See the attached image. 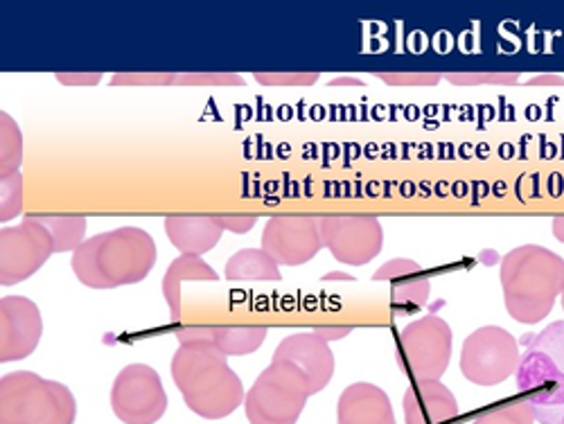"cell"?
<instances>
[{"instance_id": "obj_33", "label": "cell", "mask_w": 564, "mask_h": 424, "mask_svg": "<svg viewBox=\"0 0 564 424\" xmlns=\"http://www.w3.org/2000/svg\"><path fill=\"white\" fill-rule=\"evenodd\" d=\"M312 333L318 335L321 339H325L327 344H330V341L346 339V337L352 333V327H314Z\"/></svg>"}, {"instance_id": "obj_36", "label": "cell", "mask_w": 564, "mask_h": 424, "mask_svg": "<svg viewBox=\"0 0 564 424\" xmlns=\"http://www.w3.org/2000/svg\"><path fill=\"white\" fill-rule=\"evenodd\" d=\"M333 86H361L364 81H359L357 77H337L335 81H330Z\"/></svg>"}, {"instance_id": "obj_34", "label": "cell", "mask_w": 564, "mask_h": 424, "mask_svg": "<svg viewBox=\"0 0 564 424\" xmlns=\"http://www.w3.org/2000/svg\"><path fill=\"white\" fill-rule=\"evenodd\" d=\"M529 86H564L562 75H538L529 81Z\"/></svg>"}, {"instance_id": "obj_14", "label": "cell", "mask_w": 564, "mask_h": 424, "mask_svg": "<svg viewBox=\"0 0 564 424\" xmlns=\"http://www.w3.org/2000/svg\"><path fill=\"white\" fill-rule=\"evenodd\" d=\"M273 361H285L296 368L312 389V395L330 384L335 374V352L330 344L314 333H299L282 339L273 352Z\"/></svg>"}, {"instance_id": "obj_17", "label": "cell", "mask_w": 564, "mask_h": 424, "mask_svg": "<svg viewBox=\"0 0 564 424\" xmlns=\"http://www.w3.org/2000/svg\"><path fill=\"white\" fill-rule=\"evenodd\" d=\"M372 280L393 282V309L400 314L415 312L420 307L427 305L430 292H432V282L422 271V267L409 258H395L382 264L378 271H375Z\"/></svg>"}, {"instance_id": "obj_29", "label": "cell", "mask_w": 564, "mask_h": 424, "mask_svg": "<svg viewBox=\"0 0 564 424\" xmlns=\"http://www.w3.org/2000/svg\"><path fill=\"white\" fill-rule=\"evenodd\" d=\"M256 81L264 86H312L318 81V73H256Z\"/></svg>"}, {"instance_id": "obj_7", "label": "cell", "mask_w": 564, "mask_h": 424, "mask_svg": "<svg viewBox=\"0 0 564 424\" xmlns=\"http://www.w3.org/2000/svg\"><path fill=\"white\" fill-rule=\"evenodd\" d=\"M452 327L441 316L409 323L398 339V363L415 382L441 380L452 359Z\"/></svg>"}, {"instance_id": "obj_31", "label": "cell", "mask_w": 564, "mask_h": 424, "mask_svg": "<svg viewBox=\"0 0 564 424\" xmlns=\"http://www.w3.org/2000/svg\"><path fill=\"white\" fill-rule=\"evenodd\" d=\"M217 221L221 224L224 230H230L235 235H245L258 224V217L256 215H217Z\"/></svg>"}, {"instance_id": "obj_5", "label": "cell", "mask_w": 564, "mask_h": 424, "mask_svg": "<svg viewBox=\"0 0 564 424\" xmlns=\"http://www.w3.org/2000/svg\"><path fill=\"white\" fill-rule=\"evenodd\" d=\"M70 389L36 372H10L0 380V424H75Z\"/></svg>"}, {"instance_id": "obj_22", "label": "cell", "mask_w": 564, "mask_h": 424, "mask_svg": "<svg viewBox=\"0 0 564 424\" xmlns=\"http://www.w3.org/2000/svg\"><path fill=\"white\" fill-rule=\"evenodd\" d=\"M41 226L48 228L55 242V253L77 251L86 240V219L77 215H32Z\"/></svg>"}, {"instance_id": "obj_38", "label": "cell", "mask_w": 564, "mask_h": 424, "mask_svg": "<svg viewBox=\"0 0 564 424\" xmlns=\"http://www.w3.org/2000/svg\"><path fill=\"white\" fill-rule=\"evenodd\" d=\"M555 424H564V415H562V417H560Z\"/></svg>"}, {"instance_id": "obj_20", "label": "cell", "mask_w": 564, "mask_h": 424, "mask_svg": "<svg viewBox=\"0 0 564 424\" xmlns=\"http://www.w3.org/2000/svg\"><path fill=\"white\" fill-rule=\"evenodd\" d=\"M217 282V271L199 256H178L163 275V298L174 320L181 318V285L183 282Z\"/></svg>"}, {"instance_id": "obj_4", "label": "cell", "mask_w": 564, "mask_h": 424, "mask_svg": "<svg viewBox=\"0 0 564 424\" xmlns=\"http://www.w3.org/2000/svg\"><path fill=\"white\" fill-rule=\"evenodd\" d=\"M527 352L517 368V387L542 424L564 415V323L549 325L535 337H524Z\"/></svg>"}, {"instance_id": "obj_18", "label": "cell", "mask_w": 564, "mask_h": 424, "mask_svg": "<svg viewBox=\"0 0 564 424\" xmlns=\"http://www.w3.org/2000/svg\"><path fill=\"white\" fill-rule=\"evenodd\" d=\"M339 424H395V413L384 389L357 382L350 384L337 404Z\"/></svg>"}, {"instance_id": "obj_8", "label": "cell", "mask_w": 564, "mask_h": 424, "mask_svg": "<svg viewBox=\"0 0 564 424\" xmlns=\"http://www.w3.org/2000/svg\"><path fill=\"white\" fill-rule=\"evenodd\" d=\"M522 361L520 341L499 325L475 329L463 341L460 372L477 387H497L517 372Z\"/></svg>"}, {"instance_id": "obj_13", "label": "cell", "mask_w": 564, "mask_h": 424, "mask_svg": "<svg viewBox=\"0 0 564 424\" xmlns=\"http://www.w3.org/2000/svg\"><path fill=\"white\" fill-rule=\"evenodd\" d=\"M43 335L39 307L25 296L0 301V361L10 363L30 357Z\"/></svg>"}, {"instance_id": "obj_32", "label": "cell", "mask_w": 564, "mask_h": 424, "mask_svg": "<svg viewBox=\"0 0 564 424\" xmlns=\"http://www.w3.org/2000/svg\"><path fill=\"white\" fill-rule=\"evenodd\" d=\"M55 79L66 86H93L102 79V73H57Z\"/></svg>"}, {"instance_id": "obj_2", "label": "cell", "mask_w": 564, "mask_h": 424, "mask_svg": "<svg viewBox=\"0 0 564 424\" xmlns=\"http://www.w3.org/2000/svg\"><path fill=\"white\" fill-rule=\"evenodd\" d=\"M506 312L524 325L542 323L564 292V258L538 247H517L501 260Z\"/></svg>"}, {"instance_id": "obj_15", "label": "cell", "mask_w": 564, "mask_h": 424, "mask_svg": "<svg viewBox=\"0 0 564 424\" xmlns=\"http://www.w3.org/2000/svg\"><path fill=\"white\" fill-rule=\"evenodd\" d=\"M176 339L181 346L199 344V346H210L226 357H247L264 344L267 327H258V325H240V327L185 325V327L176 329Z\"/></svg>"}, {"instance_id": "obj_27", "label": "cell", "mask_w": 564, "mask_h": 424, "mask_svg": "<svg viewBox=\"0 0 564 424\" xmlns=\"http://www.w3.org/2000/svg\"><path fill=\"white\" fill-rule=\"evenodd\" d=\"M445 79L454 86H481V84H517L520 73H449Z\"/></svg>"}, {"instance_id": "obj_26", "label": "cell", "mask_w": 564, "mask_h": 424, "mask_svg": "<svg viewBox=\"0 0 564 424\" xmlns=\"http://www.w3.org/2000/svg\"><path fill=\"white\" fill-rule=\"evenodd\" d=\"M174 84L178 86H242L245 77L232 73H181Z\"/></svg>"}, {"instance_id": "obj_37", "label": "cell", "mask_w": 564, "mask_h": 424, "mask_svg": "<svg viewBox=\"0 0 564 424\" xmlns=\"http://www.w3.org/2000/svg\"><path fill=\"white\" fill-rule=\"evenodd\" d=\"M323 280H348V282H350V280H355V278L348 275V273H335V271H333V273L323 275Z\"/></svg>"}, {"instance_id": "obj_25", "label": "cell", "mask_w": 564, "mask_h": 424, "mask_svg": "<svg viewBox=\"0 0 564 424\" xmlns=\"http://www.w3.org/2000/svg\"><path fill=\"white\" fill-rule=\"evenodd\" d=\"M0 191H3V202H0V221H12L23 208V176L21 172L0 178Z\"/></svg>"}, {"instance_id": "obj_12", "label": "cell", "mask_w": 564, "mask_h": 424, "mask_svg": "<svg viewBox=\"0 0 564 424\" xmlns=\"http://www.w3.org/2000/svg\"><path fill=\"white\" fill-rule=\"evenodd\" d=\"M262 249L285 267H301L318 256L323 244L321 217L280 215L271 217L262 232Z\"/></svg>"}, {"instance_id": "obj_16", "label": "cell", "mask_w": 564, "mask_h": 424, "mask_svg": "<svg viewBox=\"0 0 564 424\" xmlns=\"http://www.w3.org/2000/svg\"><path fill=\"white\" fill-rule=\"evenodd\" d=\"M458 402L441 380L415 382L404 393L406 424H458Z\"/></svg>"}, {"instance_id": "obj_11", "label": "cell", "mask_w": 564, "mask_h": 424, "mask_svg": "<svg viewBox=\"0 0 564 424\" xmlns=\"http://www.w3.org/2000/svg\"><path fill=\"white\" fill-rule=\"evenodd\" d=\"M321 235L325 249L348 267L368 264L384 247V228L378 217L370 215L321 217Z\"/></svg>"}, {"instance_id": "obj_28", "label": "cell", "mask_w": 564, "mask_h": 424, "mask_svg": "<svg viewBox=\"0 0 564 424\" xmlns=\"http://www.w3.org/2000/svg\"><path fill=\"white\" fill-rule=\"evenodd\" d=\"M174 79V73H118L111 77V86H167Z\"/></svg>"}, {"instance_id": "obj_1", "label": "cell", "mask_w": 564, "mask_h": 424, "mask_svg": "<svg viewBox=\"0 0 564 424\" xmlns=\"http://www.w3.org/2000/svg\"><path fill=\"white\" fill-rule=\"evenodd\" d=\"M156 264L154 238L143 228H116L73 251V273L90 290H116L143 282Z\"/></svg>"}, {"instance_id": "obj_23", "label": "cell", "mask_w": 564, "mask_h": 424, "mask_svg": "<svg viewBox=\"0 0 564 424\" xmlns=\"http://www.w3.org/2000/svg\"><path fill=\"white\" fill-rule=\"evenodd\" d=\"M23 163V135L10 113H0V174L10 176Z\"/></svg>"}, {"instance_id": "obj_3", "label": "cell", "mask_w": 564, "mask_h": 424, "mask_svg": "<svg viewBox=\"0 0 564 424\" xmlns=\"http://www.w3.org/2000/svg\"><path fill=\"white\" fill-rule=\"evenodd\" d=\"M172 380L193 413L221 420L245 402L240 374L228 366V357L210 346L185 344L172 357Z\"/></svg>"}, {"instance_id": "obj_30", "label": "cell", "mask_w": 564, "mask_h": 424, "mask_svg": "<svg viewBox=\"0 0 564 424\" xmlns=\"http://www.w3.org/2000/svg\"><path fill=\"white\" fill-rule=\"evenodd\" d=\"M378 79L389 86H436L443 75L441 73H378Z\"/></svg>"}, {"instance_id": "obj_39", "label": "cell", "mask_w": 564, "mask_h": 424, "mask_svg": "<svg viewBox=\"0 0 564 424\" xmlns=\"http://www.w3.org/2000/svg\"><path fill=\"white\" fill-rule=\"evenodd\" d=\"M562 309H564V292H562Z\"/></svg>"}, {"instance_id": "obj_35", "label": "cell", "mask_w": 564, "mask_h": 424, "mask_svg": "<svg viewBox=\"0 0 564 424\" xmlns=\"http://www.w3.org/2000/svg\"><path fill=\"white\" fill-rule=\"evenodd\" d=\"M553 235H555L557 242L564 244V217H555L553 219Z\"/></svg>"}, {"instance_id": "obj_10", "label": "cell", "mask_w": 564, "mask_h": 424, "mask_svg": "<svg viewBox=\"0 0 564 424\" xmlns=\"http://www.w3.org/2000/svg\"><path fill=\"white\" fill-rule=\"evenodd\" d=\"M53 253V235L32 215H28L21 226H3V232H0V285H19L48 262Z\"/></svg>"}, {"instance_id": "obj_24", "label": "cell", "mask_w": 564, "mask_h": 424, "mask_svg": "<svg viewBox=\"0 0 564 424\" xmlns=\"http://www.w3.org/2000/svg\"><path fill=\"white\" fill-rule=\"evenodd\" d=\"M535 411L527 400L508 402L503 406L484 411L473 424H535Z\"/></svg>"}, {"instance_id": "obj_6", "label": "cell", "mask_w": 564, "mask_h": 424, "mask_svg": "<svg viewBox=\"0 0 564 424\" xmlns=\"http://www.w3.org/2000/svg\"><path fill=\"white\" fill-rule=\"evenodd\" d=\"M312 389L305 377L285 361H273L260 372L245 398L251 424H296Z\"/></svg>"}, {"instance_id": "obj_9", "label": "cell", "mask_w": 564, "mask_h": 424, "mask_svg": "<svg viewBox=\"0 0 564 424\" xmlns=\"http://www.w3.org/2000/svg\"><path fill=\"white\" fill-rule=\"evenodd\" d=\"M111 409L124 424H156L167 411L161 374L148 363H131L111 387Z\"/></svg>"}, {"instance_id": "obj_21", "label": "cell", "mask_w": 564, "mask_h": 424, "mask_svg": "<svg viewBox=\"0 0 564 424\" xmlns=\"http://www.w3.org/2000/svg\"><path fill=\"white\" fill-rule=\"evenodd\" d=\"M226 280L230 282H278L280 264L264 249H245L226 262Z\"/></svg>"}, {"instance_id": "obj_19", "label": "cell", "mask_w": 564, "mask_h": 424, "mask_svg": "<svg viewBox=\"0 0 564 424\" xmlns=\"http://www.w3.org/2000/svg\"><path fill=\"white\" fill-rule=\"evenodd\" d=\"M165 232L181 256H204L221 240V224L210 215H170Z\"/></svg>"}]
</instances>
